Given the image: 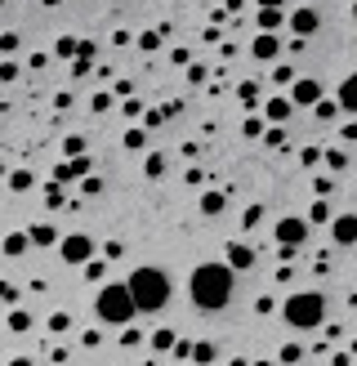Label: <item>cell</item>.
Returning a JSON list of instances; mask_svg holds the SVG:
<instances>
[{
    "instance_id": "obj_1",
    "label": "cell",
    "mask_w": 357,
    "mask_h": 366,
    "mask_svg": "<svg viewBox=\"0 0 357 366\" xmlns=\"http://www.w3.org/2000/svg\"><path fill=\"white\" fill-rule=\"evenodd\" d=\"M233 268L228 264H197L192 277H188V295L192 304L201 308V313H219V308H228V300H233Z\"/></svg>"
},
{
    "instance_id": "obj_2",
    "label": "cell",
    "mask_w": 357,
    "mask_h": 366,
    "mask_svg": "<svg viewBox=\"0 0 357 366\" xmlns=\"http://www.w3.org/2000/svg\"><path fill=\"white\" fill-rule=\"evenodd\" d=\"M125 290H130V300H134V313H161V308L170 304V277L161 268H139V273H130Z\"/></svg>"
},
{
    "instance_id": "obj_3",
    "label": "cell",
    "mask_w": 357,
    "mask_h": 366,
    "mask_svg": "<svg viewBox=\"0 0 357 366\" xmlns=\"http://www.w3.org/2000/svg\"><path fill=\"white\" fill-rule=\"evenodd\" d=\"M281 317H286V326H295V331H312V326L326 321V300L317 290H299L281 304Z\"/></svg>"
},
{
    "instance_id": "obj_4",
    "label": "cell",
    "mask_w": 357,
    "mask_h": 366,
    "mask_svg": "<svg viewBox=\"0 0 357 366\" xmlns=\"http://www.w3.org/2000/svg\"><path fill=\"white\" fill-rule=\"evenodd\" d=\"M94 317L103 321V326H130V321L139 317L130 290H125V286H103L94 295Z\"/></svg>"
},
{
    "instance_id": "obj_5",
    "label": "cell",
    "mask_w": 357,
    "mask_h": 366,
    "mask_svg": "<svg viewBox=\"0 0 357 366\" xmlns=\"http://www.w3.org/2000/svg\"><path fill=\"white\" fill-rule=\"evenodd\" d=\"M273 237H277V246H291V250H299V246L308 242V219H299V215H286V219H277Z\"/></svg>"
},
{
    "instance_id": "obj_6",
    "label": "cell",
    "mask_w": 357,
    "mask_h": 366,
    "mask_svg": "<svg viewBox=\"0 0 357 366\" xmlns=\"http://www.w3.org/2000/svg\"><path fill=\"white\" fill-rule=\"evenodd\" d=\"M59 255H63L67 264H85V259H94V237H85V232L59 237Z\"/></svg>"
},
{
    "instance_id": "obj_7",
    "label": "cell",
    "mask_w": 357,
    "mask_h": 366,
    "mask_svg": "<svg viewBox=\"0 0 357 366\" xmlns=\"http://www.w3.org/2000/svg\"><path fill=\"white\" fill-rule=\"evenodd\" d=\"M322 98V85L312 76H299V81H291V107H312Z\"/></svg>"
},
{
    "instance_id": "obj_8",
    "label": "cell",
    "mask_w": 357,
    "mask_h": 366,
    "mask_svg": "<svg viewBox=\"0 0 357 366\" xmlns=\"http://www.w3.org/2000/svg\"><path fill=\"white\" fill-rule=\"evenodd\" d=\"M90 170H94L90 157H67L63 165H54V183H76V179H85Z\"/></svg>"
},
{
    "instance_id": "obj_9",
    "label": "cell",
    "mask_w": 357,
    "mask_h": 366,
    "mask_svg": "<svg viewBox=\"0 0 357 366\" xmlns=\"http://www.w3.org/2000/svg\"><path fill=\"white\" fill-rule=\"evenodd\" d=\"M317 27H322V13H317V9H295V13H291V32H295V40L312 36Z\"/></svg>"
},
{
    "instance_id": "obj_10",
    "label": "cell",
    "mask_w": 357,
    "mask_h": 366,
    "mask_svg": "<svg viewBox=\"0 0 357 366\" xmlns=\"http://www.w3.org/2000/svg\"><path fill=\"white\" fill-rule=\"evenodd\" d=\"M291 98H286V94H273V98H268V103H264V125H286V121H291Z\"/></svg>"
},
{
    "instance_id": "obj_11",
    "label": "cell",
    "mask_w": 357,
    "mask_h": 366,
    "mask_svg": "<svg viewBox=\"0 0 357 366\" xmlns=\"http://www.w3.org/2000/svg\"><path fill=\"white\" fill-rule=\"evenodd\" d=\"M331 242H335V246H353V242H357V215L331 219Z\"/></svg>"
},
{
    "instance_id": "obj_12",
    "label": "cell",
    "mask_w": 357,
    "mask_h": 366,
    "mask_svg": "<svg viewBox=\"0 0 357 366\" xmlns=\"http://www.w3.org/2000/svg\"><path fill=\"white\" fill-rule=\"evenodd\" d=\"M281 54V40H277V32H259L254 36V45H250V59H264V63H273Z\"/></svg>"
},
{
    "instance_id": "obj_13",
    "label": "cell",
    "mask_w": 357,
    "mask_h": 366,
    "mask_svg": "<svg viewBox=\"0 0 357 366\" xmlns=\"http://www.w3.org/2000/svg\"><path fill=\"white\" fill-rule=\"evenodd\" d=\"M228 268H233V273H246L250 268V264H254V250L246 246V242H233V246H228Z\"/></svg>"
},
{
    "instance_id": "obj_14",
    "label": "cell",
    "mask_w": 357,
    "mask_h": 366,
    "mask_svg": "<svg viewBox=\"0 0 357 366\" xmlns=\"http://www.w3.org/2000/svg\"><path fill=\"white\" fill-rule=\"evenodd\" d=\"M27 246H59V232L49 228V223H36V228H27Z\"/></svg>"
},
{
    "instance_id": "obj_15",
    "label": "cell",
    "mask_w": 357,
    "mask_h": 366,
    "mask_svg": "<svg viewBox=\"0 0 357 366\" xmlns=\"http://www.w3.org/2000/svg\"><path fill=\"white\" fill-rule=\"evenodd\" d=\"M237 98H241V103H246V107L254 112V107L264 103V85H259V81H241V85H237Z\"/></svg>"
},
{
    "instance_id": "obj_16",
    "label": "cell",
    "mask_w": 357,
    "mask_h": 366,
    "mask_svg": "<svg viewBox=\"0 0 357 366\" xmlns=\"http://www.w3.org/2000/svg\"><path fill=\"white\" fill-rule=\"evenodd\" d=\"M335 107H339V112H357V76H344V85H339Z\"/></svg>"
},
{
    "instance_id": "obj_17",
    "label": "cell",
    "mask_w": 357,
    "mask_h": 366,
    "mask_svg": "<svg viewBox=\"0 0 357 366\" xmlns=\"http://www.w3.org/2000/svg\"><path fill=\"white\" fill-rule=\"evenodd\" d=\"M188 358H192L197 366H214V358H219V344H210V340H197Z\"/></svg>"
},
{
    "instance_id": "obj_18",
    "label": "cell",
    "mask_w": 357,
    "mask_h": 366,
    "mask_svg": "<svg viewBox=\"0 0 357 366\" xmlns=\"http://www.w3.org/2000/svg\"><path fill=\"white\" fill-rule=\"evenodd\" d=\"M0 250H5L9 259H18V255H27V232H9L5 242H0Z\"/></svg>"
},
{
    "instance_id": "obj_19",
    "label": "cell",
    "mask_w": 357,
    "mask_h": 366,
    "mask_svg": "<svg viewBox=\"0 0 357 366\" xmlns=\"http://www.w3.org/2000/svg\"><path fill=\"white\" fill-rule=\"evenodd\" d=\"M254 23H259V32H277L286 18H281V9H259V18H254Z\"/></svg>"
},
{
    "instance_id": "obj_20",
    "label": "cell",
    "mask_w": 357,
    "mask_h": 366,
    "mask_svg": "<svg viewBox=\"0 0 357 366\" xmlns=\"http://www.w3.org/2000/svg\"><path fill=\"white\" fill-rule=\"evenodd\" d=\"M223 206H228V201H223V192H206V196H201V215H210V219H214V215H223Z\"/></svg>"
},
{
    "instance_id": "obj_21",
    "label": "cell",
    "mask_w": 357,
    "mask_h": 366,
    "mask_svg": "<svg viewBox=\"0 0 357 366\" xmlns=\"http://www.w3.org/2000/svg\"><path fill=\"white\" fill-rule=\"evenodd\" d=\"M5 179H9V188H13V192H27V188L36 183V175H32V170H13V175H5Z\"/></svg>"
},
{
    "instance_id": "obj_22",
    "label": "cell",
    "mask_w": 357,
    "mask_h": 366,
    "mask_svg": "<svg viewBox=\"0 0 357 366\" xmlns=\"http://www.w3.org/2000/svg\"><path fill=\"white\" fill-rule=\"evenodd\" d=\"M326 170H331V175H344V170H349V157H344L339 148H331V152H326Z\"/></svg>"
},
{
    "instance_id": "obj_23",
    "label": "cell",
    "mask_w": 357,
    "mask_h": 366,
    "mask_svg": "<svg viewBox=\"0 0 357 366\" xmlns=\"http://www.w3.org/2000/svg\"><path fill=\"white\" fill-rule=\"evenodd\" d=\"M175 340H179V335L161 326V331H156V335H152V348H156V353H170V348H175Z\"/></svg>"
},
{
    "instance_id": "obj_24",
    "label": "cell",
    "mask_w": 357,
    "mask_h": 366,
    "mask_svg": "<svg viewBox=\"0 0 357 366\" xmlns=\"http://www.w3.org/2000/svg\"><path fill=\"white\" fill-rule=\"evenodd\" d=\"M9 331H32V313H27V308H13V313H9Z\"/></svg>"
},
{
    "instance_id": "obj_25",
    "label": "cell",
    "mask_w": 357,
    "mask_h": 366,
    "mask_svg": "<svg viewBox=\"0 0 357 366\" xmlns=\"http://www.w3.org/2000/svg\"><path fill=\"white\" fill-rule=\"evenodd\" d=\"M259 138H264L268 148H286V130H281V125H264V134H259Z\"/></svg>"
},
{
    "instance_id": "obj_26",
    "label": "cell",
    "mask_w": 357,
    "mask_h": 366,
    "mask_svg": "<svg viewBox=\"0 0 357 366\" xmlns=\"http://www.w3.org/2000/svg\"><path fill=\"white\" fill-rule=\"evenodd\" d=\"M299 358H304V348H299V344H281V348H277V362H281V366H295Z\"/></svg>"
},
{
    "instance_id": "obj_27",
    "label": "cell",
    "mask_w": 357,
    "mask_h": 366,
    "mask_svg": "<svg viewBox=\"0 0 357 366\" xmlns=\"http://www.w3.org/2000/svg\"><path fill=\"white\" fill-rule=\"evenodd\" d=\"M312 112H317V121H331V117H339L335 98H317V103H312Z\"/></svg>"
},
{
    "instance_id": "obj_28",
    "label": "cell",
    "mask_w": 357,
    "mask_h": 366,
    "mask_svg": "<svg viewBox=\"0 0 357 366\" xmlns=\"http://www.w3.org/2000/svg\"><path fill=\"white\" fill-rule=\"evenodd\" d=\"M308 223H331V206H326L322 196L312 201V210H308Z\"/></svg>"
},
{
    "instance_id": "obj_29",
    "label": "cell",
    "mask_w": 357,
    "mask_h": 366,
    "mask_svg": "<svg viewBox=\"0 0 357 366\" xmlns=\"http://www.w3.org/2000/svg\"><path fill=\"white\" fill-rule=\"evenodd\" d=\"M45 206H49V210L67 206V196H63V183H49V188H45Z\"/></svg>"
},
{
    "instance_id": "obj_30",
    "label": "cell",
    "mask_w": 357,
    "mask_h": 366,
    "mask_svg": "<svg viewBox=\"0 0 357 366\" xmlns=\"http://www.w3.org/2000/svg\"><path fill=\"white\" fill-rule=\"evenodd\" d=\"M103 273H107V259H85V277L90 281H103Z\"/></svg>"
},
{
    "instance_id": "obj_31",
    "label": "cell",
    "mask_w": 357,
    "mask_h": 366,
    "mask_svg": "<svg viewBox=\"0 0 357 366\" xmlns=\"http://www.w3.org/2000/svg\"><path fill=\"white\" fill-rule=\"evenodd\" d=\"M121 143L130 148V152H139L143 143H148V130H125V138H121Z\"/></svg>"
},
{
    "instance_id": "obj_32",
    "label": "cell",
    "mask_w": 357,
    "mask_h": 366,
    "mask_svg": "<svg viewBox=\"0 0 357 366\" xmlns=\"http://www.w3.org/2000/svg\"><path fill=\"white\" fill-rule=\"evenodd\" d=\"M54 54H59V59H76V40H71V36H59V45H54Z\"/></svg>"
},
{
    "instance_id": "obj_33",
    "label": "cell",
    "mask_w": 357,
    "mask_h": 366,
    "mask_svg": "<svg viewBox=\"0 0 357 366\" xmlns=\"http://www.w3.org/2000/svg\"><path fill=\"white\" fill-rule=\"evenodd\" d=\"M273 81H277V85H291V81H295V67H291V63H277V67H273Z\"/></svg>"
},
{
    "instance_id": "obj_34",
    "label": "cell",
    "mask_w": 357,
    "mask_h": 366,
    "mask_svg": "<svg viewBox=\"0 0 357 366\" xmlns=\"http://www.w3.org/2000/svg\"><path fill=\"white\" fill-rule=\"evenodd\" d=\"M161 175H165V157L152 152V157H148V179H161Z\"/></svg>"
},
{
    "instance_id": "obj_35",
    "label": "cell",
    "mask_w": 357,
    "mask_h": 366,
    "mask_svg": "<svg viewBox=\"0 0 357 366\" xmlns=\"http://www.w3.org/2000/svg\"><path fill=\"white\" fill-rule=\"evenodd\" d=\"M63 152H67V157H85V138H81V134H71L67 143H63Z\"/></svg>"
},
{
    "instance_id": "obj_36",
    "label": "cell",
    "mask_w": 357,
    "mask_h": 366,
    "mask_svg": "<svg viewBox=\"0 0 357 366\" xmlns=\"http://www.w3.org/2000/svg\"><path fill=\"white\" fill-rule=\"evenodd\" d=\"M81 188H85V196H98V192H103V179H98V175H85Z\"/></svg>"
},
{
    "instance_id": "obj_37",
    "label": "cell",
    "mask_w": 357,
    "mask_h": 366,
    "mask_svg": "<svg viewBox=\"0 0 357 366\" xmlns=\"http://www.w3.org/2000/svg\"><path fill=\"white\" fill-rule=\"evenodd\" d=\"M94 54H98L94 40H76V59H90V63H94Z\"/></svg>"
},
{
    "instance_id": "obj_38",
    "label": "cell",
    "mask_w": 357,
    "mask_h": 366,
    "mask_svg": "<svg viewBox=\"0 0 357 366\" xmlns=\"http://www.w3.org/2000/svg\"><path fill=\"white\" fill-rule=\"evenodd\" d=\"M259 219H264V206H246V215H241V223H246V228H254Z\"/></svg>"
},
{
    "instance_id": "obj_39",
    "label": "cell",
    "mask_w": 357,
    "mask_h": 366,
    "mask_svg": "<svg viewBox=\"0 0 357 366\" xmlns=\"http://www.w3.org/2000/svg\"><path fill=\"white\" fill-rule=\"evenodd\" d=\"M241 130H246V138H259V134H264V121H259V117H246Z\"/></svg>"
},
{
    "instance_id": "obj_40",
    "label": "cell",
    "mask_w": 357,
    "mask_h": 366,
    "mask_svg": "<svg viewBox=\"0 0 357 366\" xmlns=\"http://www.w3.org/2000/svg\"><path fill=\"white\" fill-rule=\"evenodd\" d=\"M67 326H71V317H67V313H54V317H49V331H54V335H63Z\"/></svg>"
},
{
    "instance_id": "obj_41",
    "label": "cell",
    "mask_w": 357,
    "mask_h": 366,
    "mask_svg": "<svg viewBox=\"0 0 357 366\" xmlns=\"http://www.w3.org/2000/svg\"><path fill=\"white\" fill-rule=\"evenodd\" d=\"M13 49H18V32H5L0 36V54H13Z\"/></svg>"
},
{
    "instance_id": "obj_42",
    "label": "cell",
    "mask_w": 357,
    "mask_h": 366,
    "mask_svg": "<svg viewBox=\"0 0 357 366\" xmlns=\"http://www.w3.org/2000/svg\"><path fill=\"white\" fill-rule=\"evenodd\" d=\"M139 45H143V49H156V45H161V32H143Z\"/></svg>"
},
{
    "instance_id": "obj_43",
    "label": "cell",
    "mask_w": 357,
    "mask_h": 366,
    "mask_svg": "<svg viewBox=\"0 0 357 366\" xmlns=\"http://www.w3.org/2000/svg\"><path fill=\"white\" fill-rule=\"evenodd\" d=\"M90 67H94L90 59H71V76H90Z\"/></svg>"
},
{
    "instance_id": "obj_44",
    "label": "cell",
    "mask_w": 357,
    "mask_h": 366,
    "mask_svg": "<svg viewBox=\"0 0 357 366\" xmlns=\"http://www.w3.org/2000/svg\"><path fill=\"white\" fill-rule=\"evenodd\" d=\"M0 81H18V63H9V59L0 63Z\"/></svg>"
},
{
    "instance_id": "obj_45",
    "label": "cell",
    "mask_w": 357,
    "mask_h": 366,
    "mask_svg": "<svg viewBox=\"0 0 357 366\" xmlns=\"http://www.w3.org/2000/svg\"><path fill=\"white\" fill-rule=\"evenodd\" d=\"M299 161H304V165H317V161H322V148H304V152H299Z\"/></svg>"
},
{
    "instance_id": "obj_46",
    "label": "cell",
    "mask_w": 357,
    "mask_h": 366,
    "mask_svg": "<svg viewBox=\"0 0 357 366\" xmlns=\"http://www.w3.org/2000/svg\"><path fill=\"white\" fill-rule=\"evenodd\" d=\"M112 98H117V94H107V90H103V94H94V112H107V107H112Z\"/></svg>"
},
{
    "instance_id": "obj_47",
    "label": "cell",
    "mask_w": 357,
    "mask_h": 366,
    "mask_svg": "<svg viewBox=\"0 0 357 366\" xmlns=\"http://www.w3.org/2000/svg\"><path fill=\"white\" fill-rule=\"evenodd\" d=\"M121 255H125L121 242H107V246H103V259H121Z\"/></svg>"
},
{
    "instance_id": "obj_48",
    "label": "cell",
    "mask_w": 357,
    "mask_h": 366,
    "mask_svg": "<svg viewBox=\"0 0 357 366\" xmlns=\"http://www.w3.org/2000/svg\"><path fill=\"white\" fill-rule=\"evenodd\" d=\"M121 344H125V348H139V344H143V335H139L134 326H125V340H121Z\"/></svg>"
},
{
    "instance_id": "obj_49",
    "label": "cell",
    "mask_w": 357,
    "mask_h": 366,
    "mask_svg": "<svg viewBox=\"0 0 357 366\" xmlns=\"http://www.w3.org/2000/svg\"><path fill=\"white\" fill-rule=\"evenodd\" d=\"M13 300H18V290H13L9 281H0V304H13Z\"/></svg>"
},
{
    "instance_id": "obj_50",
    "label": "cell",
    "mask_w": 357,
    "mask_h": 366,
    "mask_svg": "<svg viewBox=\"0 0 357 366\" xmlns=\"http://www.w3.org/2000/svg\"><path fill=\"white\" fill-rule=\"evenodd\" d=\"M27 67H32V72H40V67H49V54H32V59H27Z\"/></svg>"
},
{
    "instance_id": "obj_51",
    "label": "cell",
    "mask_w": 357,
    "mask_h": 366,
    "mask_svg": "<svg viewBox=\"0 0 357 366\" xmlns=\"http://www.w3.org/2000/svg\"><path fill=\"white\" fill-rule=\"evenodd\" d=\"M188 81H197V85H201V81H206V67H201V63H188Z\"/></svg>"
},
{
    "instance_id": "obj_52",
    "label": "cell",
    "mask_w": 357,
    "mask_h": 366,
    "mask_svg": "<svg viewBox=\"0 0 357 366\" xmlns=\"http://www.w3.org/2000/svg\"><path fill=\"white\" fill-rule=\"evenodd\" d=\"M165 117H161V112H143V125H148V130H156V125H161Z\"/></svg>"
},
{
    "instance_id": "obj_53",
    "label": "cell",
    "mask_w": 357,
    "mask_h": 366,
    "mask_svg": "<svg viewBox=\"0 0 357 366\" xmlns=\"http://www.w3.org/2000/svg\"><path fill=\"white\" fill-rule=\"evenodd\" d=\"M339 138H344V143H353V138H357V121H349L344 130H339Z\"/></svg>"
},
{
    "instance_id": "obj_54",
    "label": "cell",
    "mask_w": 357,
    "mask_h": 366,
    "mask_svg": "<svg viewBox=\"0 0 357 366\" xmlns=\"http://www.w3.org/2000/svg\"><path fill=\"white\" fill-rule=\"evenodd\" d=\"M286 0H259V9H281Z\"/></svg>"
},
{
    "instance_id": "obj_55",
    "label": "cell",
    "mask_w": 357,
    "mask_h": 366,
    "mask_svg": "<svg viewBox=\"0 0 357 366\" xmlns=\"http://www.w3.org/2000/svg\"><path fill=\"white\" fill-rule=\"evenodd\" d=\"M241 5H246V0H228V13H241Z\"/></svg>"
},
{
    "instance_id": "obj_56",
    "label": "cell",
    "mask_w": 357,
    "mask_h": 366,
    "mask_svg": "<svg viewBox=\"0 0 357 366\" xmlns=\"http://www.w3.org/2000/svg\"><path fill=\"white\" fill-rule=\"evenodd\" d=\"M9 366H36V362H32V358H13Z\"/></svg>"
},
{
    "instance_id": "obj_57",
    "label": "cell",
    "mask_w": 357,
    "mask_h": 366,
    "mask_svg": "<svg viewBox=\"0 0 357 366\" xmlns=\"http://www.w3.org/2000/svg\"><path fill=\"white\" fill-rule=\"evenodd\" d=\"M246 366H273V362H246Z\"/></svg>"
},
{
    "instance_id": "obj_58",
    "label": "cell",
    "mask_w": 357,
    "mask_h": 366,
    "mask_svg": "<svg viewBox=\"0 0 357 366\" xmlns=\"http://www.w3.org/2000/svg\"><path fill=\"white\" fill-rule=\"evenodd\" d=\"M0 179H5V165H0Z\"/></svg>"
},
{
    "instance_id": "obj_59",
    "label": "cell",
    "mask_w": 357,
    "mask_h": 366,
    "mask_svg": "<svg viewBox=\"0 0 357 366\" xmlns=\"http://www.w3.org/2000/svg\"><path fill=\"white\" fill-rule=\"evenodd\" d=\"M0 5H5V0H0Z\"/></svg>"
}]
</instances>
